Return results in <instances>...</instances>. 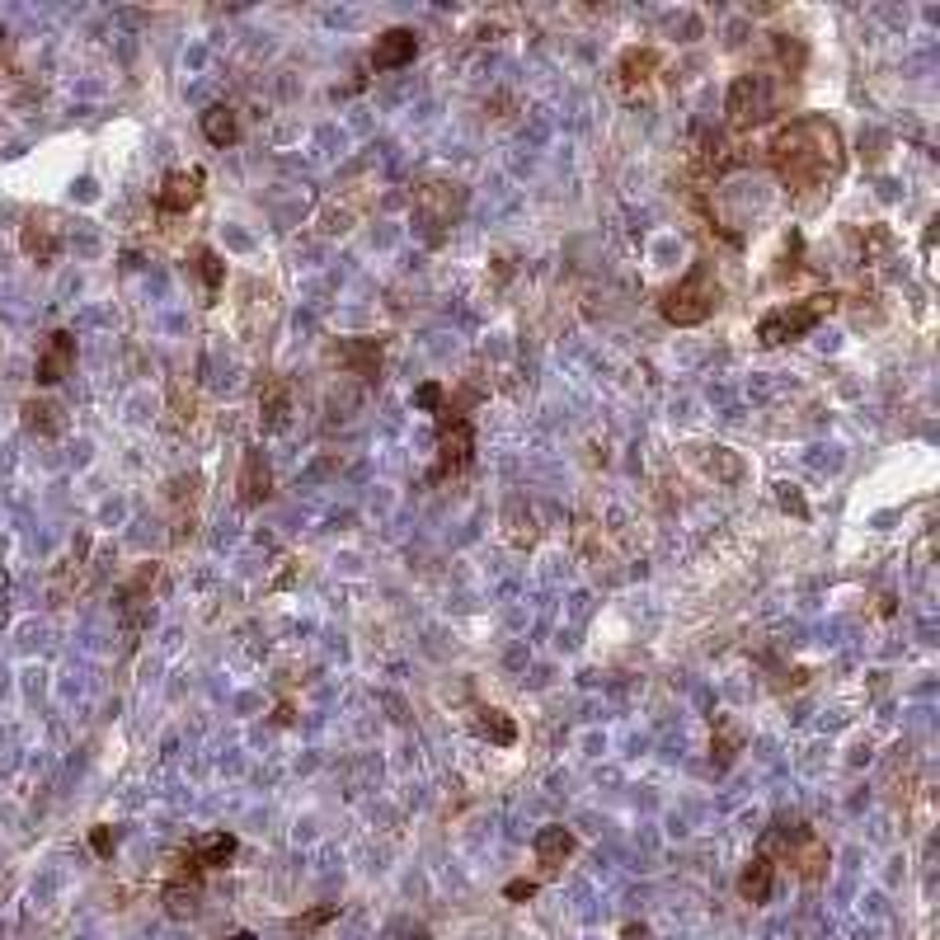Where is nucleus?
<instances>
[{"label": "nucleus", "instance_id": "nucleus-17", "mask_svg": "<svg viewBox=\"0 0 940 940\" xmlns=\"http://www.w3.org/2000/svg\"><path fill=\"white\" fill-rule=\"evenodd\" d=\"M288 409H292V401H288V386H274L259 401V419H264V429L268 433H278L282 423H288Z\"/></svg>", "mask_w": 940, "mask_h": 940}, {"label": "nucleus", "instance_id": "nucleus-10", "mask_svg": "<svg viewBox=\"0 0 940 940\" xmlns=\"http://www.w3.org/2000/svg\"><path fill=\"white\" fill-rule=\"evenodd\" d=\"M532 847H536V861L555 875L569 856H574V833L560 828V823H550V828H541V833H536V842H532Z\"/></svg>", "mask_w": 940, "mask_h": 940}, {"label": "nucleus", "instance_id": "nucleus-1", "mask_svg": "<svg viewBox=\"0 0 940 940\" xmlns=\"http://www.w3.org/2000/svg\"><path fill=\"white\" fill-rule=\"evenodd\" d=\"M715 306H720V278L710 264H691V274L673 292H663V320L673 325H701L715 316Z\"/></svg>", "mask_w": 940, "mask_h": 940}, {"label": "nucleus", "instance_id": "nucleus-24", "mask_svg": "<svg viewBox=\"0 0 940 940\" xmlns=\"http://www.w3.org/2000/svg\"><path fill=\"white\" fill-rule=\"evenodd\" d=\"M113 842H118V837H113L109 828H94V833H90V847L99 851V856H109V851H113Z\"/></svg>", "mask_w": 940, "mask_h": 940}, {"label": "nucleus", "instance_id": "nucleus-19", "mask_svg": "<svg viewBox=\"0 0 940 940\" xmlns=\"http://www.w3.org/2000/svg\"><path fill=\"white\" fill-rule=\"evenodd\" d=\"M653 66H659V52H653V48H631V52L621 56V76L625 80H645Z\"/></svg>", "mask_w": 940, "mask_h": 940}, {"label": "nucleus", "instance_id": "nucleus-25", "mask_svg": "<svg viewBox=\"0 0 940 940\" xmlns=\"http://www.w3.org/2000/svg\"><path fill=\"white\" fill-rule=\"evenodd\" d=\"M504 893H508L512 903H518V899H532V893H536V885H532V879H512V885H508Z\"/></svg>", "mask_w": 940, "mask_h": 940}, {"label": "nucleus", "instance_id": "nucleus-7", "mask_svg": "<svg viewBox=\"0 0 940 940\" xmlns=\"http://www.w3.org/2000/svg\"><path fill=\"white\" fill-rule=\"evenodd\" d=\"M772 893H776V861H772V851H758L744 865V875H738V899L762 907V903H772Z\"/></svg>", "mask_w": 940, "mask_h": 940}, {"label": "nucleus", "instance_id": "nucleus-8", "mask_svg": "<svg viewBox=\"0 0 940 940\" xmlns=\"http://www.w3.org/2000/svg\"><path fill=\"white\" fill-rule=\"evenodd\" d=\"M419 56V34L415 28H386L372 48V66L377 71H401Z\"/></svg>", "mask_w": 940, "mask_h": 940}, {"label": "nucleus", "instance_id": "nucleus-14", "mask_svg": "<svg viewBox=\"0 0 940 940\" xmlns=\"http://www.w3.org/2000/svg\"><path fill=\"white\" fill-rule=\"evenodd\" d=\"M203 137L212 141V147H231V141L240 137V123H236V113L226 109V104H212V109L203 113Z\"/></svg>", "mask_w": 940, "mask_h": 940}, {"label": "nucleus", "instance_id": "nucleus-13", "mask_svg": "<svg viewBox=\"0 0 940 940\" xmlns=\"http://www.w3.org/2000/svg\"><path fill=\"white\" fill-rule=\"evenodd\" d=\"M20 245H24L28 259H38V264H52L56 254H62V240H56V231H52L48 221H28L24 236H20Z\"/></svg>", "mask_w": 940, "mask_h": 940}, {"label": "nucleus", "instance_id": "nucleus-22", "mask_svg": "<svg viewBox=\"0 0 940 940\" xmlns=\"http://www.w3.org/2000/svg\"><path fill=\"white\" fill-rule=\"evenodd\" d=\"M415 405L419 409H433V415H447V409H443V386H437V381H429V386L415 391Z\"/></svg>", "mask_w": 940, "mask_h": 940}, {"label": "nucleus", "instance_id": "nucleus-4", "mask_svg": "<svg viewBox=\"0 0 940 940\" xmlns=\"http://www.w3.org/2000/svg\"><path fill=\"white\" fill-rule=\"evenodd\" d=\"M724 113H729L734 127H758L766 113H772V80L766 76H734Z\"/></svg>", "mask_w": 940, "mask_h": 940}, {"label": "nucleus", "instance_id": "nucleus-18", "mask_svg": "<svg viewBox=\"0 0 940 940\" xmlns=\"http://www.w3.org/2000/svg\"><path fill=\"white\" fill-rule=\"evenodd\" d=\"M193 264H198V278L207 282V296H217L221 282H226V264L212 250H193Z\"/></svg>", "mask_w": 940, "mask_h": 940}, {"label": "nucleus", "instance_id": "nucleus-6", "mask_svg": "<svg viewBox=\"0 0 940 940\" xmlns=\"http://www.w3.org/2000/svg\"><path fill=\"white\" fill-rule=\"evenodd\" d=\"M203 183H207L203 169H175V175H165L161 193H155V207L161 212H189L198 198H203Z\"/></svg>", "mask_w": 940, "mask_h": 940}, {"label": "nucleus", "instance_id": "nucleus-5", "mask_svg": "<svg viewBox=\"0 0 940 940\" xmlns=\"http://www.w3.org/2000/svg\"><path fill=\"white\" fill-rule=\"evenodd\" d=\"M71 367H76V334H71V330H52L48 344H42V353H38V363H34L38 386H56V381H66Z\"/></svg>", "mask_w": 940, "mask_h": 940}, {"label": "nucleus", "instance_id": "nucleus-26", "mask_svg": "<svg viewBox=\"0 0 940 940\" xmlns=\"http://www.w3.org/2000/svg\"><path fill=\"white\" fill-rule=\"evenodd\" d=\"M231 940H254V931H236V936H231Z\"/></svg>", "mask_w": 940, "mask_h": 940}, {"label": "nucleus", "instance_id": "nucleus-21", "mask_svg": "<svg viewBox=\"0 0 940 940\" xmlns=\"http://www.w3.org/2000/svg\"><path fill=\"white\" fill-rule=\"evenodd\" d=\"M334 917H339V903H325V907H316V913L296 917V922H292V931H296V936H310L316 927H325V922H334Z\"/></svg>", "mask_w": 940, "mask_h": 940}, {"label": "nucleus", "instance_id": "nucleus-23", "mask_svg": "<svg viewBox=\"0 0 940 940\" xmlns=\"http://www.w3.org/2000/svg\"><path fill=\"white\" fill-rule=\"evenodd\" d=\"M780 508H786V512H795V518H809V504H804V498L790 490V484H786V490H780Z\"/></svg>", "mask_w": 940, "mask_h": 940}, {"label": "nucleus", "instance_id": "nucleus-15", "mask_svg": "<svg viewBox=\"0 0 940 940\" xmlns=\"http://www.w3.org/2000/svg\"><path fill=\"white\" fill-rule=\"evenodd\" d=\"M62 409H56L52 401H28L24 405V429L28 433H38V437H56L62 433Z\"/></svg>", "mask_w": 940, "mask_h": 940}, {"label": "nucleus", "instance_id": "nucleus-2", "mask_svg": "<svg viewBox=\"0 0 940 940\" xmlns=\"http://www.w3.org/2000/svg\"><path fill=\"white\" fill-rule=\"evenodd\" d=\"M837 296H809V302H790V306H776L766 310V316L758 320V344L762 348H780V344H795V339H804L814 325L828 316Z\"/></svg>", "mask_w": 940, "mask_h": 940}, {"label": "nucleus", "instance_id": "nucleus-12", "mask_svg": "<svg viewBox=\"0 0 940 940\" xmlns=\"http://www.w3.org/2000/svg\"><path fill=\"white\" fill-rule=\"evenodd\" d=\"M236 837L231 833H217V837H207L203 847L193 851V856H183V865L189 871H217V865H231V856H236Z\"/></svg>", "mask_w": 940, "mask_h": 940}, {"label": "nucleus", "instance_id": "nucleus-9", "mask_svg": "<svg viewBox=\"0 0 940 940\" xmlns=\"http://www.w3.org/2000/svg\"><path fill=\"white\" fill-rule=\"evenodd\" d=\"M198 875H203V871H189V865H183V871L165 885V907H169V917H193V913H198V899H203V885H198Z\"/></svg>", "mask_w": 940, "mask_h": 940}, {"label": "nucleus", "instance_id": "nucleus-16", "mask_svg": "<svg viewBox=\"0 0 940 940\" xmlns=\"http://www.w3.org/2000/svg\"><path fill=\"white\" fill-rule=\"evenodd\" d=\"M475 729L490 738V744H498V748H508L512 738H518V724H512L504 710H480V720H475Z\"/></svg>", "mask_w": 940, "mask_h": 940}, {"label": "nucleus", "instance_id": "nucleus-20", "mask_svg": "<svg viewBox=\"0 0 940 940\" xmlns=\"http://www.w3.org/2000/svg\"><path fill=\"white\" fill-rule=\"evenodd\" d=\"M344 358L358 363V377L372 381V377H377V367H381V339H367L363 348H344Z\"/></svg>", "mask_w": 940, "mask_h": 940}, {"label": "nucleus", "instance_id": "nucleus-11", "mask_svg": "<svg viewBox=\"0 0 940 940\" xmlns=\"http://www.w3.org/2000/svg\"><path fill=\"white\" fill-rule=\"evenodd\" d=\"M268 461H264V452L259 447H250L245 452V466H240V504L245 508H254V504H264L268 498Z\"/></svg>", "mask_w": 940, "mask_h": 940}, {"label": "nucleus", "instance_id": "nucleus-3", "mask_svg": "<svg viewBox=\"0 0 940 940\" xmlns=\"http://www.w3.org/2000/svg\"><path fill=\"white\" fill-rule=\"evenodd\" d=\"M470 452H475V429H470V419L461 415H443L437 423V466H433V480H447V475H461L470 466Z\"/></svg>", "mask_w": 940, "mask_h": 940}]
</instances>
